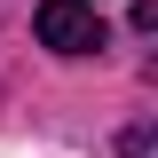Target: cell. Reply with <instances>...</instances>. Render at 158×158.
<instances>
[{
  "label": "cell",
  "instance_id": "6da1fadb",
  "mask_svg": "<svg viewBox=\"0 0 158 158\" xmlns=\"http://www.w3.org/2000/svg\"><path fill=\"white\" fill-rule=\"evenodd\" d=\"M40 40H48L56 56H95L111 32H103L95 0H40Z\"/></svg>",
  "mask_w": 158,
  "mask_h": 158
}]
</instances>
